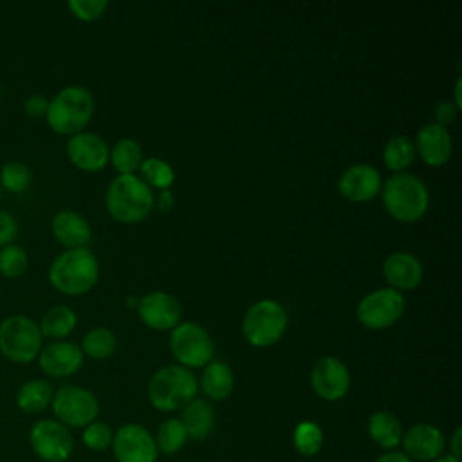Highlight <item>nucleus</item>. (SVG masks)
I'll return each mask as SVG.
<instances>
[{"label":"nucleus","mask_w":462,"mask_h":462,"mask_svg":"<svg viewBox=\"0 0 462 462\" xmlns=\"http://www.w3.org/2000/svg\"><path fill=\"white\" fill-rule=\"evenodd\" d=\"M99 278V263L87 247L65 249L49 267V283L61 294L81 296L88 292Z\"/></svg>","instance_id":"1"},{"label":"nucleus","mask_w":462,"mask_h":462,"mask_svg":"<svg viewBox=\"0 0 462 462\" xmlns=\"http://www.w3.org/2000/svg\"><path fill=\"white\" fill-rule=\"evenodd\" d=\"M94 108L92 92L81 85H70L49 99L45 121L54 134L72 137L83 132L94 116Z\"/></svg>","instance_id":"2"},{"label":"nucleus","mask_w":462,"mask_h":462,"mask_svg":"<svg viewBox=\"0 0 462 462\" xmlns=\"http://www.w3.org/2000/svg\"><path fill=\"white\" fill-rule=\"evenodd\" d=\"M106 209L110 217L121 224H135L146 218L155 204L152 188L141 177L117 175L106 189Z\"/></svg>","instance_id":"3"},{"label":"nucleus","mask_w":462,"mask_h":462,"mask_svg":"<svg viewBox=\"0 0 462 462\" xmlns=\"http://www.w3.org/2000/svg\"><path fill=\"white\" fill-rule=\"evenodd\" d=\"M383 189V204L390 217L410 224L422 218L430 206V193L426 184L411 173H393Z\"/></svg>","instance_id":"4"},{"label":"nucleus","mask_w":462,"mask_h":462,"mask_svg":"<svg viewBox=\"0 0 462 462\" xmlns=\"http://www.w3.org/2000/svg\"><path fill=\"white\" fill-rule=\"evenodd\" d=\"M199 392L197 377L180 365L159 368L148 383V399L161 411L182 410Z\"/></svg>","instance_id":"5"},{"label":"nucleus","mask_w":462,"mask_h":462,"mask_svg":"<svg viewBox=\"0 0 462 462\" xmlns=\"http://www.w3.org/2000/svg\"><path fill=\"white\" fill-rule=\"evenodd\" d=\"M43 348L38 323L25 314H13L0 321V354L16 365L32 363Z\"/></svg>","instance_id":"6"},{"label":"nucleus","mask_w":462,"mask_h":462,"mask_svg":"<svg viewBox=\"0 0 462 462\" xmlns=\"http://www.w3.org/2000/svg\"><path fill=\"white\" fill-rule=\"evenodd\" d=\"M287 325V310L278 301L260 300L247 309L242 321V334L249 345L267 348L282 339Z\"/></svg>","instance_id":"7"},{"label":"nucleus","mask_w":462,"mask_h":462,"mask_svg":"<svg viewBox=\"0 0 462 462\" xmlns=\"http://www.w3.org/2000/svg\"><path fill=\"white\" fill-rule=\"evenodd\" d=\"M51 408L56 420L69 430L88 426L99 413V402L96 395L90 390L76 384L60 386L54 392Z\"/></svg>","instance_id":"8"},{"label":"nucleus","mask_w":462,"mask_h":462,"mask_svg":"<svg viewBox=\"0 0 462 462\" xmlns=\"http://www.w3.org/2000/svg\"><path fill=\"white\" fill-rule=\"evenodd\" d=\"M170 350L180 366L197 368L213 361L215 345L206 328L193 321H186L171 328Z\"/></svg>","instance_id":"9"},{"label":"nucleus","mask_w":462,"mask_h":462,"mask_svg":"<svg viewBox=\"0 0 462 462\" xmlns=\"http://www.w3.org/2000/svg\"><path fill=\"white\" fill-rule=\"evenodd\" d=\"M406 301L402 292L384 287L368 292L357 305V319L372 330L388 328L397 323L404 312Z\"/></svg>","instance_id":"10"},{"label":"nucleus","mask_w":462,"mask_h":462,"mask_svg":"<svg viewBox=\"0 0 462 462\" xmlns=\"http://www.w3.org/2000/svg\"><path fill=\"white\" fill-rule=\"evenodd\" d=\"M29 444L43 462H65L74 449L70 430L56 419L36 420L29 431Z\"/></svg>","instance_id":"11"},{"label":"nucleus","mask_w":462,"mask_h":462,"mask_svg":"<svg viewBox=\"0 0 462 462\" xmlns=\"http://www.w3.org/2000/svg\"><path fill=\"white\" fill-rule=\"evenodd\" d=\"M310 386L318 397L325 401H339L350 388V372L337 357H319L310 372Z\"/></svg>","instance_id":"12"},{"label":"nucleus","mask_w":462,"mask_h":462,"mask_svg":"<svg viewBox=\"0 0 462 462\" xmlns=\"http://www.w3.org/2000/svg\"><path fill=\"white\" fill-rule=\"evenodd\" d=\"M112 449L117 462H155L157 458L155 440L141 424L121 426L112 439Z\"/></svg>","instance_id":"13"},{"label":"nucleus","mask_w":462,"mask_h":462,"mask_svg":"<svg viewBox=\"0 0 462 462\" xmlns=\"http://www.w3.org/2000/svg\"><path fill=\"white\" fill-rule=\"evenodd\" d=\"M83 352L72 341H52L38 354L40 370L54 379L74 375L83 366Z\"/></svg>","instance_id":"14"},{"label":"nucleus","mask_w":462,"mask_h":462,"mask_svg":"<svg viewBox=\"0 0 462 462\" xmlns=\"http://www.w3.org/2000/svg\"><path fill=\"white\" fill-rule=\"evenodd\" d=\"M137 312L141 321L153 330H171L179 325L182 316L180 303L162 291H153L141 298Z\"/></svg>","instance_id":"15"},{"label":"nucleus","mask_w":462,"mask_h":462,"mask_svg":"<svg viewBox=\"0 0 462 462\" xmlns=\"http://www.w3.org/2000/svg\"><path fill=\"white\" fill-rule=\"evenodd\" d=\"M65 152L69 161L81 171H99L110 159L106 143L92 132H79L72 135L65 146Z\"/></svg>","instance_id":"16"},{"label":"nucleus","mask_w":462,"mask_h":462,"mask_svg":"<svg viewBox=\"0 0 462 462\" xmlns=\"http://www.w3.org/2000/svg\"><path fill=\"white\" fill-rule=\"evenodd\" d=\"M401 442L404 446L406 457L410 460L413 458L420 462L439 458L446 448V439L442 431L433 424H426V422L413 424L411 428H408L402 433Z\"/></svg>","instance_id":"17"},{"label":"nucleus","mask_w":462,"mask_h":462,"mask_svg":"<svg viewBox=\"0 0 462 462\" xmlns=\"http://www.w3.org/2000/svg\"><path fill=\"white\" fill-rule=\"evenodd\" d=\"M337 189L350 202H368L381 191V175L370 164H354L341 173Z\"/></svg>","instance_id":"18"},{"label":"nucleus","mask_w":462,"mask_h":462,"mask_svg":"<svg viewBox=\"0 0 462 462\" xmlns=\"http://www.w3.org/2000/svg\"><path fill=\"white\" fill-rule=\"evenodd\" d=\"M413 144H415V152H419L420 159L428 166H442L451 157V148H453L451 135L448 128L437 123L424 125L419 130L417 141Z\"/></svg>","instance_id":"19"},{"label":"nucleus","mask_w":462,"mask_h":462,"mask_svg":"<svg viewBox=\"0 0 462 462\" xmlns=\"http://www.w3.org/2000/svg\"><path fill=\"white\" fill-rule=\"evenodd\" d=\"M51 231L65 249H79L90 242L92 229L87 218L72 209L58 211L52 217Z\"/></svg>","instance_id":"20"},{"label":"nucleus","mask_w":462,"mask_h":462,"mask_svg":"<svg viewBox=\"0 0 462 462\" xmlns=\"http://www.w3.org/2000/svg\"><path fill=\"white\" fill-rule=\"evenodd\" d=\"M384 280L395 291H413L422 280V265L411 253H393L383 263Z\"/></svg>","instance_id":"21"},{"label":"nucleus","mask_w":462,"mask_h":462,"mask_svg":"<svg viewBox=\"0 0 462 462\" xmlns=\"http://www.w3.org/2000/svg\"><path fill=\"white\" fill-rule=\"evenodd\" d=\"M179 420L182 422L188 437L193 440H202L215 428V410L208 401L193 399L182 408Z\"/></svg>","instance_id":"22"},{"label":"nucleus","mask_w":462,"mask_h":462,"mask_svg":"<svg viewBox=\"0 0 462 462\" xmlns=\"http://www.w3.org/2000/svg\"><path fill=\"white\" fill-rule=\"evenodd\" d=\"M54 397V388L45 379H31L16 392V408L27 415L45 411Z\"/></svg>","instance_id":"23"},{"label":"nucleus","mask_w":462,"mask_h":462,"mask_svg":"<svg viewBox=\"0 0 462 462\" xmlns=\"http://www.w3.org/2000/svg\"><path fill=\"white\" fill-rule=\"evenodd\" d=\"M235 377L229 365L224 361H209L202 372L200 386L206 397L213 401H224L233 392Z\"/></svg>","instance_id":"24"},{"label":"nucleus","mask_w":462,"mask_h":462,"mask_svg":"<svg viewBox=\"0 0 462 462\" xmlns=\"http://www.w3.org/2000/svg\"><path fill=\"white\" fill-rule=\"evenodd\" d=\"M402 433L399 419L390 411H375L368 419V435L379 448L392 449L399 446Z\"/></svg>","instance_id":"25"},{"label":"nucleus","mask_w":462,"mask_h":462,"mask_svg":"<svg viewBox=\"0 0 462 462\" xmlns=\"http://www.w3.org/2000/svg\"><path fill=\"white\" fill-rule=\"evenodd\" d=\"M76 325H78L76 312L65 305L51 307L38 323L42 336L56 341L65 339L76 328Z\"/></svg>","instance_id":"26"},{"label":"nucleus","mask_w":462,"mask_h":462,"mask_svg":"<svg viewBox=\"0 0 462 462\" xmlns=\"http://www.w3.org/2000/svg\"><path fill=\"white\" fill-rule=\"evenodd\" d=\"M415 144L406 135H393L386 141L383 148V161L388 170L401 173L415 159Z\"/></svg>","instance_id":"27"},{"label":"nucleus","mask_w":462,"mask_h":462,"mask_svg":"<svg viewBox=\"0 0 462 462\" xmlns=\"http://www.w3.org/2000/svg\"><path fill=\"white\" fill-rule=\"evenodd\" d=\"M108 161L119 171V175H134L143 162V148L135 139H119L112 148Z\"/></svg>","instance_id":"28"},{"label":"nucleus","mask_w":462,"mask_h":462,"mask_svg":"<svg viewBox=\"0 0 462 462\" xmlns=\"http://www.w3.org/2000/svg\"><path fill=\"white\" fill-rule=\"evenodd\" d=\"M116 346H117L116 334L106 327H96L83 336L79 348L83 356L87 354L92 359H106L116 352Z\"/></svg>","instance_id":"29"},{"label":"nucleus","mask_w":462,"mask_h":462,"mask_svg":"<svg viewBox=\"0 0 462 462\" xmlns=\"http://www.w3.org/2000/svg\"><path fill=\"white\" fill-rule=\"evenodd\" d=\"M139 171H141L143 182L148 188H159L161 191L168 189L173 184V180H175L173 168L166 161H162L159 157L143 159V162L139 166Z\"/></svg>","instance_id":"30"},{"label":"nucleus","mask_w":462,"mask_h":462,"mask_svg":"<svg viewBox=\"0 0 462 462\" xmlns=\"http://www.w3.org/2000/svg\"><path fill=\"white\" fill-rule=\"evenodd\" d=\"M186 439H188V433L182 422L179 419H166L159 426L153 440H155L157 451H162L164 455H173L184 446Z\"/></svg>","instance_id":"31"},{"label":"nucleus","mask_w":462,"mask_h":462,"mask_svg":"<svg viewBox=\"0 0 462 462\" xmlns=\"http://www.w3.org/2000/svg\"><path fill=\"white\" fill-rule=\"evenodd\" d=\"M32 182V173L27 164L9 161L0 168V186L7 193H23Z\"/></svg>","instance_id":"32"},{"label":"nucleus","mask_w":462,"mask_h":462,"mask_svg":"<svg viewBox=\"0 0 462 462\" xmlns=\"http://www.w3.org/2000/svg\"><path fill=\"white\" fill-rule=\"evenodd\" d=\"M29 267V254L23 247L11 244L0 249V274L7 280H16L25 274Z\"/></svg>","instance_id":"33"},{"label":"nucleus","mask_w":462,"mask_h":462,"mask_svg":"<svg viewBox=\"0 0 462 462\" xmlns=\"http://www.w3.org/2000/svg\"><path fill=\"white\" fill-rule=\"evenodd\" d=\"M292 440H294V448H296L298 453H301L305 457H310V455H316L321 449L323 431L316 422L303 420L296 426Z\"/></svg>","instance_id":"34"},{"label":"nucleus","mask_w":462,"mask_h":462,"mask_svg":"<svg viewBox=\"0 0 462 462\" xmlns=\"http://www.w3.org/2000/svg\"><path fill=\"white\" fill-rule=\"evenodd\" d=\"M83 444L92 449V451H103L106 449L110 444H112V439H114V433L110 430L108 424L105 422H90L88 426H85L83 430Z\"/></svg>","instance_id":"35"},{"label":"nucleus","mask_w":462,"mask_h":462,"mask_svg":"<svg viewBox=\"0 0 462 462\" xmlns=\"http://www.w3.org/2000/svg\"><path fill=\"white\" fill-rule=\"evenodd\" d=\"M69 11L81 22H94L101 18L108 7L106 0H69Z\"/></svg>","instance_id":"36"},{"label":"nucleus","mask_w":462,"mask_h":462,"mask_svg":"<svg viewBox=\"0 0 462 462\" xmlns=\"http://www.w3.org/2000/svg\"><path fill=\"white\" fill-rule=\"evenodd\" d=\"M18 236V222L13 213L0 209V249L14 244Z\"/></svg>","instance_id":"37"},{"label":"nucleus","mask_w":462,"mask_h":462,"mask_svg":"<svg viewBox=\"0 0 462 462\" xmlns=\"http://www.w3.org/2000/svg\"><path fill=\"white\" fill-rule=\"evenodd\" d=\"M47 106H49V99L42 94H31L29 97H25L23 101V112L31 117V119H42L47 114Z\"/></svg>","instance_id":"38"},{"label":"nucleus","mask_w":462,"mask_h":462,"mask_svg":"<svg viewBox=\"0 0 462 462\" xmlns=\"http://www.w3.org/2000/svg\"><path fill=\"white\" fill-rule=\"evenodd\" d=\"M457 112H458V108L455 106V103L442 99V101H439V103L435 105V108H433L435 123L446 128L449 123H453V121L457 119Z\"/></svg>","instance_id":"39"},{"label":"nucleus","mask_w":462,"mask_h":462,"mask_svg":"<svg viewBox=\"0 0 462 462\" xmlns=\"http://www.w3.org/2000/svg\"><path fill=\"white\" fill-rule=\"evenodd\" d=\"M171 208H173V195L170 193V189H162L159 193V209L168 213Z\"/></svg>","instance_id":"40"},{"label":"nucleus","mask_w":462,"mask_h":462,"mask_svg":"<svg viewBox=\"0 0 462 462\" xmlns=\"http://www.w3.org/2000/svg\"><path fill=\"white\" fill-rule=\"evenodd\" d=\"M375 462H411L404 453L399 451H388L384 455H381Z\"/></svg>","instance_id":"41"},{"label":"nucleus","mask_w":462,"mask_h":462,"mask_svg":"<svg viewBox=\"0 0 462 462\" xmlns=\"http://www.w3.org/2000/svg\"><path fill=\"white\" fill-rule=\"evenodd\" d=\"M458 440H460V430H457L455 431V435H453V457H457V458H460V449H458Z\"/></svg>","instance_id":"42"},{"label":"nucleus","mask_w":462,"mask_h":462,"mask_svg":"<svg viewBox=\"0 0 462 462\" xmlns=\"http://www.w3.org/2000/svg\"><path fill=\"white\" fill-rule=\"evenodd\" d=\"M460 85H462V79L458 78L457 83H455V106H457V108L462 106V101H460Z\"/></svg>","instance_id":"43"},{"label":"nucleus","mask_w":462,"mask_h":462,"mask_svg":"<svg viewBox=\"0 0 462 462\" xmlns=\"http://www.w3.org/2000/svg\"><path fill=\"white\" fill-rule=\"evenodd\" d=\"M433 462H460V458H457V457H453V455H446V457L435 458Z\"/></svg>","instance_id":"44"},{"label":"nucleus","mask_w":462,"mask_h":462,"mask_svg":"<svg viewBox=\"0 0 462 462\" xmlns=\"http://www.w3.org/2000/svg\"><path fill=\"white\" fill-rule=\"evenodd\" d=\"M137 303H139L137 298H126V305H128V307H134V305L137 307Z\"/></svg>","instance_id":"45"},{"label":"nucleus","mask_w":462,"mask_h":462,"mask_svg":"<svg viewBox=\"0 0 462 462\" xmlns=\"http://www.w3.org/2000/svg\"><path fill=\"white\" fill-rule=\"evenodd\" d=\"M4 94V83H2V79H0V96Z\"/></svg>","instance_id":"46"},{"label":"nucleus","mask_w":462,"mask_h":462,"mask_svg":"<svg viewBox=\"0 0 462 462\" xmlns=\"http://www.w3.org/2000/svg\"><path fill=\"white\" fill-rule=\"evenodd\" d=\"M2 191H4V189H2V186H0V200H2Z\"/></svg>","instance_id":"47"}]
</instances>
